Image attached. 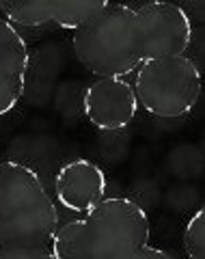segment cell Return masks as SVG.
I'll list each match as a JSON object with an SVG mask.
<instances>
[{"instance_id": "cell-10", "label": "cell", "mask_w": 205, "mask_h": 259, "mask_svg": "<svg viewBox=\"0 0 205 259\" xmlns=\"http://www.w3.org/2000/svg\"><path fill=\"white\" fill-rule=\"evenodd\" d=\"M106 5H108L106 0H85V3H76V0H54L52 24L73 32L80 26H85L89 20H93Z\"/></svg>"}, {"instance_id": "cell-4", "label": "cell", "mask_w": 205, "mask_h": 259, "mask_svg": "<svg viewBox=\"0 0 205 259\" xmlns=\"http://www.w3.org/2000/svg\"><path fill=\"white\" fill-rule=\"evenodd\" d=\"M136 102L158 119H179L194 110L201 97V71L186 54L143 61L134 80Z\"/></svg>"}, {"instance_id": "cell-1", "label": "cell", "mask_w": 205, "mask_h": 259, "mask_svg": "<svg viewBox=\"0 0 205 259\" xmlns=\"http://www.w3.org/2000/svg\"><path fill=\"white\" fill-rule=\"evenodd\" d=\"M151 225L145 209L126 197H104L95 207L56 229L54 259H126L149 244Z\"/></svg>"}, {"instance_id": "cell-7", "label": "cell", "mask_w": 205, "mask_h": 259, "mask_svg": "<svg viewBox=\"0 0 205 259\" xmlns=\"http://www.w3.org/2000/svg\"><path fill=\"white\" fill-rule=\"evenodd\" d=\"M108 180L100 164L91 160H71L63 164L54 180V197L59 205L76 214H87L106 197Z\"/></svg>"}, {"instance_id": "cell-3", "label": "cell", "mask_w": 205, "mask_h": 259, "mask_svg": "<svg viewBox=\"0 0 205 259\" xmlns=\"http://www.w3.org/2000/svg\"><path fill=\"white\" fill-rule=\"evenodd\" d=\"M71 46L78 63L97 78H126L143 63V44L136 11L130 5L108 3L73 30Z\"/></svg>"}, {"instance_id": "cell-13", "label": "cell", "mask_w": 205, "mask_h": 259, "mask_svg": "<svg viewBox=\"0 0 205 259\" xmlns=\"http://www.w3.org/2000/svg\"><path fill=\"white\" fill-rule=\"evenodd\" d=\"M126 259H173L167 250H162V248H155L151 244H145L141 246L138 250H134L132 255H128Z\"/></svg>"}, {"instance_id": "cell-5", "label": "cell", "mask_w": 205, "mask_h": 259, "mask_svg": "<svg viewBox=\"0 0 205 259\" xmlns=\"http://www.w3.org/2000/svg\"><path fill=\"white\" fill-rule=\"evenodd\" d=\"M141 28L143 61L182 56L192 44L194 30L188 13L173 3H147L134 7Z\"/></svg>"}, {"instance_id": "cell-6", "label": "cell", "mask_w": 205, "mask_h": 259, "mask_svg": "<svg viewBox=\"0 0 205 259\" xmlns=\"http://www.w3.org/2000/svg\"><path fill=\"white\" fill-rule=\"evenodd\" d=\"M138 102L126 78H100L82 93V112L93 127L119 132L134 121Z\"/></svg>"}, {"instance_id": "cell-8", "label": "cell", "mask_w": 205, "mask_h": 259, "mask_svg": "<svg viewBox=\"0 0 205 259\" xmlns=\"http://www.w3.org/2000/svg\"><path fill=\"white\" fill-rule=\"evenodd\" d=\"M28 46L20 30L0 18V117L11 112L26 91Z\"/></svg>"}, {"instance_id": "cell-12", "label": "cell", "mask_w": 205, "mask_h": 259, "mask_svg": "<svg viewBox=\"0 0 205 259\" xmlns=\"http://www.w3.org/2000/svg\"><path fill=\"white\" fill-rule=\"evenodd\" d=\"M0 259H54L46 244H0Z\"/></svg>"}, {"instance_id": "cell-2", "label": "cell", "mask_w": 205, "mask_h": 259, "mask_svg": "<svg viewBox=\"0 0 205 259\" xmlns=\"http://www.w3.org/2000/svg\"><path fill=\"white\" fill-rule=\"evenodd\" d=\"M61 218L35 168L0 162V244L50 246Z\"/></svg>"}, {"instance_id": "cell-11", "label": "cell", "mask_w": 205, "mask_h": 259, "mask_svg": "<svg viewBox=\"0 0 205 259\" xmlns=\"http://www.w3.org/2000/svg\"><path fill=\"white\" fill-rule=\"evenodd\" d=\"M182 242L190 259H205V207H199L186 223Z\"/></svg>"}, {"instance_id": "cell-9", "label": "cell", "mask_w": 205, "mask_h": 259, "mask_svg": "<svg viewBox=\"0 0 205 259\" xmlns=\"http://www.w3.org/2000/svg\"><path fill=\"white\" fill-rule=\"evenodd\" d=\"M0 11L11 26L41 28L52 24L54 0H3Z\"/></svg>"}]
</instances>
